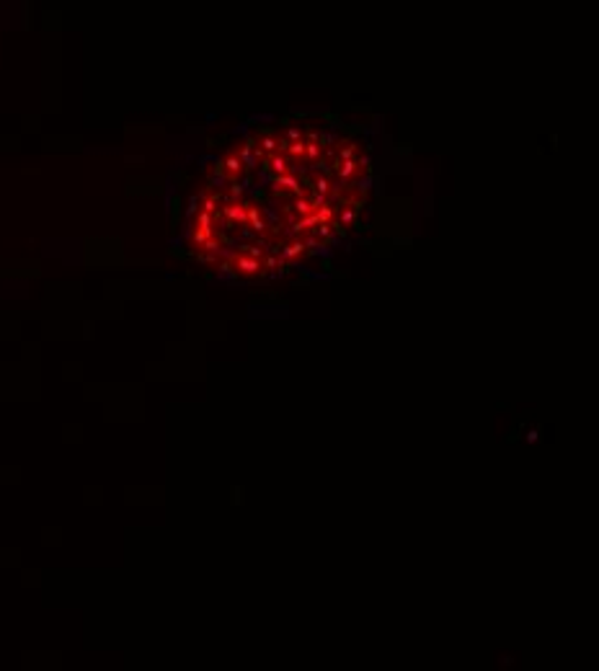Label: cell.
Masks as SVG:
<instances>
[{"mask_svg": "<svg viewBox=\"0 0 599 671\" xmlns=\"http://www.w3.org/2000/svg\"><path fill=\"white\" fill-rule=\"evenodd\" d=\"M238 266H241L243 271H256V269H258V261H253V258H241V261H238Z\"/></svg>", "mask_w": 599, "mask_h": 671, "instance_id": "6da1fadb", "label": "cell"}, {"mask_svg": "<svg viewBox=\"0 0 599 671\" xmlns=\"http://www.w3.org/2000/svg\"><path fill=\"white\" fill-rule=\"evenodd\" d=\"M227 217H230V220H238V222H243V220H246V214H243L241 207H230V209H227Z\"/></svg>", "mask_w": 599, "mask_h": 671, "instance_id": "7a4b0ae2", "label": "cell"}, {"mask_svg": "<svg viewBox=\"0 0 599 671\" xmlns=\"http://www.w3.org/2000/svg\"><path fill=\"white\" fill-rule=\"evenodd\" d=\"M276 186H290V189H297V181L290 178V176H279L276 178Z\"/></svg>", "mask_w": 599, "mask_h": 671, "instance_id": "3957f363", "label": "cell"}, {"mask_svg": "<svg viewBox=\"0 0 599 671\" xmlns=\"http://www.w3.org/2000/svg\"><path fill=\"white\" fill-rule=\"evenodd\" d=\"M248 217H251V222H253V227H256V230L261 232V230H264V222H261V217H258V212H256V209H251V212H248Z\"/></svg>", "mask_w": 599, "mask_h": 671, "instance_id": "277c9868", "label": "cell"}, {"mask_svg": "<svg viewBox=\"0 0 599 671\" xmlns=\"http://www.w3.org/2000/svg\"><path fill=\"white\" fill-rule=\"evenodd\" d=\"M351 171H354V163H351V160H344V168L338 171V176H341V178H349Z\"/></svg>", "mask_w": 599, "mask_h": 671, "instance_id": "5b68a950", "label": "cell"}, {"mask_svg": "<svg viewBox=\"0 0 599 671\" xmlns=\"http://www.w3.org/2000/svg\"><path fill=\"white\" fill-rule=\"evenodd\" d=\"M302 251V243H295V246H290V248H284V256L287 258H292V256H297Z\"/></svg>", "mask_w": 599, "mask_h": 671, "instance_id": "8992f818", "label": "cell"}, {"mask_svg": "<svg viewBox=\"0 0 599 671\" xmlns=\"http://www.w3.org/2000/svg\"><path fill=\"white\" fill-rule=\"evenodd\" d=\"M271 168H274L276 173H282V171H284V160H282V157H274V160H271Z\"/></svg>", "mask_w": 599, "mask_h": 671, "instance_id": "52a82bcc", "label": "cell"}, {"mask_svg": "<svg viewBox=\"0 0 599 671\" xmlns=\"http://www.w3.org/2000/svg\"><path fill=\"white\" fill-rule=\"evenodd\" d=\"M227 168H230V171H238V168H241V160H238V157H230V160H227Z\"/></svg>", "mask_w": 599, "mask_h": 671, "instance_id": "ba28073f", "label": "cell"}, {"mask_svg": "<svg viewBox=\"0 0 599 671\" xmlns=\"http://www.w3.org/2000/svg\"><path fill=\"white\" fill-rule=\"evenodd\" d=\"M297 209H300L302 214H307V212H310V204H307V202H297Z\"/></svg>", "mask_w": 599, "mask_h": 671, "instance_id": "9c48e42d", "label": "cell"}, {"mask_svg": "<svg viewBox=\"0 0 599 671\" xmlns=\"http://www.w3.org/2000/svg\"><path fill=\"white\" fill-rule=\"evenodd\" d=\"M302 150H305L302 142H295V145H292V152H295V155H302Z\"/></svg>", "mask_w": 599, "mask_h": 671, "instance_id": "30bf717a", "label": "cell"}, {"mask_svg": "<svg viewBox=\"0 0 599 671\" xmlns=\"http://www.w3.org/2000/svg\"><path fill=\"white\" fill-rule=\"evenodd\" d=\"M307 155L315 157V155H318V145H310V147H307Z\"/></svg>", "mask_w": 599, "mask_h": 671, "instance_id": "8fae6325", "label": "cell"}]
</instances>
